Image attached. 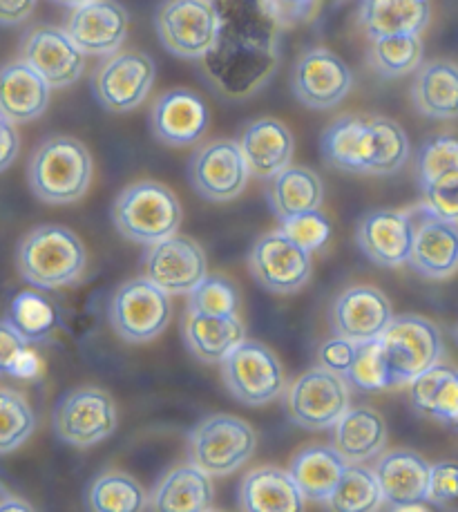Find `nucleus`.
<instances>
[{"label":"nucleus","instance_id":"31","mask_svg":"<svg viewBox=\"0 0 458 512\" xmlns=\"http://www.w3.org/2000/svg\"><path fill=\"white\" fill-rule=\"evenodd\" d=\"M266 197L280 222L291 220L295 215L316 211L322 206L324 186L322 179L304 166H286L280 173L269 177Z\"/></svg>","mask_w":458,"mask_h":512},{"label":"nucleus","instance_id":"14","mask_svg":"<svg viewBox=\"0 0 458 512\" xmlns=\"http://www.w3.org/2000/svg\"><path fill=\"white\" fill-rule=\"evenodd\" d=\"M251 273L266 291L278 296H291L307 287L313 264L311 253L295 244L282 231L266 233L255 242L251 258Z\"/></svg>","mask_w":458,"mask_h":512},{"label":"nucleus","instance_id":"25","mask_svg":"<svg viewBox=\"0 0 458 512\" xmlns=\"http://www.w3.org/2000/svg\"><path fill=\"white\" fill-rule=\"evenodd\" d=\"M52 88L25 61L0 68V115L12 123H27L43 115L50 106Z\"/></svg>","mask_w":458,"mask_h":512},{"label":"nucleus","instance_id":"41","mask_svg":"<svg viewBox=\"0 0 458 512\" xmlns=\"http://www.w3.org/2000/svg\"><path fill=\"white\" fill-rule=\"evenodd\" d=\"M349 387L358 392H383L391 387V378L385 365L383 347L380 340H362L356 343V352L349 369L342 376Z\"/></svg>","mask_w":458,"mask_h":512},{"label":"nucleus","instance_id":"52","mask_svg":"<svg viewBox=\"0 0 458 512\" xmlns=\"http://www.w3.org/2000/svg\"><path fill=\"white\" fill-rule=\"evenodd\" d=\"M0 510H32L30 504H25V501H18V497H9L3 506H0Z\"/></svg>","mask_w":458,"mask_h":512},{"label":"nucleus","instance_id":"53","mask_svg":"<svg viewBox=\"0 0 458 512\" xmlns=\"http://www.w3.org/2000/svg\"><path fill=\"white\" fill-rule=\"evenodd\" d=\"M54 3H59V5H63V7H81V5H85V3H92V0H54Z\"/></svg>","mask_w":458,"mask_h":512},{"label":"nucleus","instance_id":"26","mask_svg":"<svg viewBox=\"0 0 458 512\" xmlns=\"http://www.w3.org/2000/svg\"><path fill=\"white\" fill-rule=\"evenodd\" d=\"M322 157L331 168L369 175L371 126L369 115H345L331 123L320 139Z\"/></svg>","mask_w":458,"mask_h":512},{"label":"nucleus","instance_id":"6","mask_svg":"<svg viewBox=\"0 0 458 512\" xmlns=\"http://www.w3.org/2000/svg\"><path fill=\"white\" fill-rule=\"evenodd\" d=\"M257 434L231 414H213L190 432V461L211 477H226L253 457Z\"/></svg>","mask_w":458,"mask_h":512},{"label":"nucleus","instance_id":"49","mask_svg":"<svg viewBox=\"0 0 458 512\" xmlns=\"http://www.w3.org/2000/svg\"><path fill=\"white\" fill-rule=\"evenodd\" d=\"M353 352H356V343H353V340L342 338V336H333L329 340H324V343L320 345L318 360L322 367H327V369H331V372L345 376V372L353 360Z\"/></svg>","mask_w":458,"mask_h":512},{"label":"nucleus","instance_id":"18","mask_svg":"<svg viewBox=\"0 0 458 512\" xmlns=\"http://www.w3.org/2000/svg\"><path fill=\"white\" fill-rule=\"evenodd\" d=\"M21 61L34 68L50 88H68L81 79L85 54L74 45L65 30L41 25L25 36Z\"/></svg>","mask_w":458,"mask_h":512},{"label":"nucleus","instance_id":"44","mask_svg":"<svg viewBox=\"0 0 458 512\" xmlns=\"http://www.w3.org/2000/svg\"><path fill=\"white\" fill-rule=\"evenodd\" d=\"M280 231L286 237H291L295 244L302 246L304 251L313 253L327 244V240L331 237V222L320 208H316V211L295 215L291 220L282 222Z\"/></svg>","mask_w":458,"mask_h":512},{"label":"nucleus","instance_id":"3","mask_svg":"<svg viewBox=\"0 0 458 512\" xmlns=\"http://www.w3.org/2000/svg\"><path fill=\"white\" fill-rule=\"evenodd\" d=\"M30 186L45 204H72L88 193L92 157L74 137L45 139L30 159Z\"/></svg>","mask_w":458,"mask_h":512},{"label":"nucleus","instance_id":"38","mask_svg":"<svg viewBox=\"0 0 458 512\" xmlns=\"http://www.w3.org/2000/svg\"><path fill=\"white\" fill-rule=\"evenodd\" d=\"M146 499L139 483L121 472L101 474L90 488V508L97 512H139Z\"/></svg>","mask_w":458,"mask_h":512},{"label":"nucleus","instance_id":"33","mask_svg":"<svg viewBox=\"0 0 458 512\" xmlns=\"http://www.w3.org/2000/svg\"><path fill=\"white\" fill-rule=\"evenodd\" d=\"M186 345L204 363H222L246 340V327L237 316H204L188 311L184 322Z\"/></svg>","mask_w":458,"mask_h":512},{"label":"nucleus","instance_id":"40","mask_svg":"<svg viewBox=\"0 0 458 512\" xmlns=\"http://www.w3.org/2000/svg\"><path fill=\"white\" fill-rule=\"evenodd\" d=\"M36 428V414L27 398L0 387V454H9L21 448Z\"/></svg>","mask_w":458,"mask_h":512},{"label":"nucleus","instance_id":"16","mask_svg":"<svg viewBox=\"0 0 458 512\" xmlns=\"http://www.w3.org/2000/svg\"><path fill=\"white\" fill-rule=\"evenodd\" d=\"M291 88L295 99L311 110H329L345 101L353 88L349 65L336 52L316 47L295 63Z\"/></svg>","mask_w":458,"mask_h":512},{"label":"nucleus","instance_id":"15","mask_svg":"<svg viewBox=\"0 0 458 512\" xmlns=\"http://www.w3.org/2000/svg\"><path fill=\"white\" fill-rule=\"evenodd\" d=\"M251 177L240 144L217 139L197 150L190 159V182L208 202H231L240 197Z\"/></svg>","mask_w":458,"mask_h":512},{"label":"nucleus","instance_id":"42","mask_svg":"<svg viewBox=\"0 0 458 512\" xmlns=\"http://www.w3.org/2000/svg\"><path fill=\"white\" fill-rule=\"evenodd\" d=\"M240 293L222 276H206L188 293V311L204 316H237Z\"/></svg>","mask_w":458,"mask_h":512},{"label":"nucleus","instance_id":"7","mask_svg":"<svg viewBox=\"0 0 458 512\" xmlns=\"http://www.w3.org/2000/svg\"><path fill=\"white\" fill-rule=\"evenodd\" d=\"M173 302L166 291L148 278H135L121 284L110 302V322L128 343H148L155 340L170 325Z\"/></svg>","mask_w":458,"mask_h":512},{"label":"nucleus","instance_id":"47","mask_svg":"<svg viewBox=\"0 0 458 512\" xmlns=\"http://www.w3.org/2000/svg\"><path fill=\"white\" fill-rule=\"evenodd\" d=\"M257 3L280 30H289V27L307 23L316 14L320 0H257Z\"/></svg>","mask_w":458,"mask_h":512},{"label":"nucleus","instance_id":"8","mask_svg":"<svg viewBox=\"0 0 458 512\" xmlns=\"http://www.w3.org/2000/svg\"><path fill=\"white\" fill-rule=\"evenodd\" d=\"M222 376L228 392L248 407L275 401L286 385L278 356L255 340H242L222 360Z\"/></svg>","mask_w":458,"mask_h":512},{"label":"nucleus","instance_id":"24","mask_svg":"<svg viewBox=\"0 0 458 512\" xmlns=\"http://www.w3.org/2000/svg\"><path fill=\"white\" fill-rule=\"evenodd\" d=\"M237 144L251 175L269 179L282 168L291 166L295 141L291 130L278 119L264 117L248 123Z\"/></svg>","mask_w":458,"mask_h":512},{"label":"nucleus","instance_id":"2","mask_svg":"<svg viewBox=\"0 0 458 512\" xmlns=\"http://www.w3.org/2000/svg\"><path fill=\"white\" fill-rule=\"evenodd\" d=\"M88 267L81 237L65 226H36L18 246V271L36 289H61L79 280Z\"/></svg>","mask_w":458,"mask_h":512},{"label":"nucleus","instance_id":"20","mask_svg":"<svg viewBox=\"0 0 458 512\" xmlns=\"http://www.w3.org/2000/svg\"><path fill=\"white\" fill-rule=\"evenodd\" d=\"M128 12L117 0H92L74 7L65 32L85 56L119 52L128 34Z\"/></svg>","mask_w":458,"mask_h":512},{"label":"nucleus","instance_id":"55","mask_svg":"<svg viewBox=\"0 0 458 512\" xmlns=\"http://www.w3.org/2000/svg\"><path fill=\"white\" fill-rule=\"evenodd\" d=\"M456 343H458V327H456Z\"/></svg>","mask_w":458,"mask_h":512},{"label":"nucleus","instance_id":"9","mask_svg":"<svg viewBox=\"0 0 458 512\" xmlns=\"http://www.w3.org/2000/svg\"><path fill=\"white\" fill-rule=\"evenodd\" d=\"M157 34L179 59H204L217 39V9L213 0H166L157 14Z\"/></svg>","mask_w":458,"mask_h":512},{"label":"nucleus","instance_id":"12","mask_svg":"<svg viewBox=\"0 0 458 512\" xmlns=\"http://www.w3.org/2000/svg\"><path fill=\"white\" fill-rule=\"evenodd\" d=\"M157 68L143 52H114L99 65L92 79V92L110 112L139 108L152 90Z\"/></svg>","mask_w":458,"mask_h":512},{"label":"nucleus","instance_id":"23","mask_svg":"<svg viewBox=\"0 0 458 512\" xmlns=\"http://www.w3.org/2000/svg\"><path fill=\"white\" fill-rule=\"evenodd\" d=\"M150 123L161 144L190 146L206 132V103L190 90H170L157 99Z\"/></svg>","mask_w":458,"mask_h":512},{"label":"nucleus","instance_id":"22","mask_svg":"<svg viewBox=\"0 0 458 512\" xmlns=\"http://www.w3.org/2000/svg\"><path fill=\"white\" fill-rule=\"evenodd\" d=\"M394 318L387 296L376 287H351L340 293L331 307V327L336 336L349 338L353 343L374 340Z\"/></svg>","mask_w":458,"mask_h":512},{"label":"nucleus","instance_id":"13","mask_svg":"<svg viewBox=\"0 0 458 512\" xmlns=\"http://www.w3.org/2000/svg\"><path fill=\"white\" fill-rule=\"evenodd\" d=\"M143 273L168 296H188L208 276V260L195 240L175 233L150 244L143 255Z\"/></svg>","mask_w":458,"mask_h":512},{"label":"nucleus","instance_id":"19","mask_svg":"<svg viewBox=\"0 0 458 512\" xmlns=\"http://www.w3.org/2000/svg\"><path fill=\"white\" fill-rule=\"evenodd\" d=\"M429 463L418 452L394 450L376 461L374 474L378 479L383 501L389 510H432L427 499Z\"/></svg>","mask_w":458,"mask_h":512},{"label":"nucleus","instance_id":"27","mask_svg":"<svg viewBox=\"0 0 458 512\" xmlns=\"http://www.w3.org/2000/svg\"><path fill=\"white\" fill-rule=\"evenodd\" d=\"M387 445V423L367 405L347 407L333 425V448L349 463H362L378 457Z\"/></svg>","mask_w":458,"mask_h":512},{"label":"nucleus","instance_id":"34","mask_svg":"<svg viewBox=\"0 0 458 512\" xmlns=\"http://www.w3.org/2000/svg\"><path fill=\"white\" fill-rule=\"evenodd\" d=\"M240 506L248 512H298L304 508V497L289 472L257 468L242 481Z\"/></svg>","mask_w":458,"mask_h":512},{"label":"nucleus","instance_id":"54","mask_svg":"<svg viewBox=\"0 0 458 512\" xmlns=\"http://www.w3.org/2000/svg\"><path fill=\"white\" fill-rule=\"evenodd\" d=\"M9 497H12V492H7V488L0 483V506H3Z\"/></svg>","mask_w":458,"mask_h":512},{"label":"nucleus","instance_id":"10","mask_svg":"<svg viewBox=\"0 0 458 512\" xmlns=\"http://www.w3.org/2000/svg\"><path fill=\"white\" fill-rule=\"evenodd\" d=\"M347 407V381L322 365L304 372L286 392V410L291 421L304 430L333 428Z\"/></svg>","mask_w":458,"mask_h":512},{"label":"nucleus","instance_id":"37","mask_svg":"<svg viewBox=\"0 0 458 512\" xmlns=\"http://www.w3.org/2000/svg\"><path fill=\"white\" fill-rule=\"evenodd\" d=\"M327 504L340 512L378 510L383 506V492H380L374 470L360 466V463H349Z\"/></svg>","mask_w":458,"mask_h":512},{"label":"nucleus","instance_id":"32","mask_svg":"<svg viewBox=\"0 0 458 512\" xmlns=\"http://www.w3.org/2000/svg\"><path fill=\"white\" fill-rule=\"evenodd\" d=\"M347 466L349 461L333 445H311L295 454L289 474L302 497L329 501Z\"/></svg>","mask_w":458,"mask_h":512},{"label":"nucleus","instance_id":"35","mask_svg":"<svg viewBox=\"0 0 458 512\" xmlns=\"http://www.w3.org/2000/svg\"><path fill=\"white\" fill-rule=\"evenodd\" d=\"M416 110L429 119L450 121L458 117V65L432 61L421 65L412 85Z\"/></svg>","mask_w":458,"mask_h":512},{"label":"nucleus","instance_id":"39","mask_svg":"<svg viewBox=\"0 0 458 512\" xmlns=\"http://www.w3.org/2000/svg\"><path fill=\"white\" fill-rule=\"evenodd\" d=\"M7 320L30 345L43 343L54 331L56 311L43 296L34 291H23L9 307Z\"/></svg>","mask_w":458,"mask_h":512},{"label":"nucleus","instance_id":"45","mask_svg":"<svg viewBox=\"0 0 458 512\" xmlns=\"http://www.w3.org/2000/svg\"><path fill=\"white\" fill-rule=\"evenodd\" d=\"M27 345L30 343L9 325V320H0V376L32 374L34 360Z\"/></svg>","mask_w":458,"mask_h":512},{"label":"nucleus","instance_id":"5","mask_svg":"<svg viewBox=\"0 0 458 512\" xmlns=\"http://www.w3.org/2000/svg\"><path fill=\"white\" fill-rule=\"evenodd\" d=\"M378 340L383 347L391 387L409 385L443 356L441 331L423 316L407 314L391 318Z\"/></svg>","mask_w":458,"mask_h":512},{"label":"nucleus","instance_id":"1","mask_svg":"<svg viewBox=\"0 0 458 512\" xmlns=\"http://www.w3.org/2000/svg\"><path fill=\"white\" fill-rule=\"evenodd\" d=\"M219 27L204 68L231 99L248 97L271 79L280 61V27L257 0H215Z\"/></svg>","mask_w":458,"mask_h":512},{"label":"nucleus","instance_id":"28","mask_svg":"<svg viewBox=\"0 0 458 512\" xmlns=\"http://www.w3.org/2000/svg\"><path fill=\"white\" fill-rule=\"evenodd\" d=\"M409 398L421 416L458 428V367L438 360L409 383Z\"/></svg>","mask_w":458,"mask_h":512},{"label":"nucleus","instance_id":"17","mask_svg":"<svg viewBox=\"0 0 458 512\" xmlns=\"http://www.w3.org/2000/svg\"><path fill=\"white\" fill-rule=\"evenodd\" d=\"M414 224L407 264L429 280H447L458 271V222L443 220L423 204L407 211Z\"/></svg>","mask_w":458,"mask_h":512},{"label":"nucleus","instance_id":"48","mask_svg":"<svg viewBox=\"0 0 458 512\" xmlns=\"http://www.w3.org/2000/svg\"><path fill=\"white\" fill-rule=\"evenodd\" d=\"M427 499L436 508L450 506L458 501V463L441 461L429 468V483H427Z\"/></svg>","mask_w":458,"mask_h":512},{"label":"nucleus","instance_id":"29","mask_svg":"<svg viewBox=\"0 0 458 512\" xmlns=\"http://www.w3.org/2000/svg\"><path fill=\"white\" fill-rule=\"evenodd\" d=\"M213 495L211 474L195 463H186L161 479L146 508L159 512H204L211 510Z\"/></svg>","mask_w":458,"mask_h":512},{"label":"nucleus","instance_id":"30","mask_svg":"<svg viewBox=\"0 0 458 512\" xmlns=\"http://www.w3.org/2000/svg\"><path fill=\"white\" fill-rule=\"evenodd\" d=\"M429 0H360L358 18L371 41L396 34H421L429 25Z\"/></svg>","mask_w":458,"mask_h":512},{"label":"nucleus","instance_id":"36","mask_svg":"<svg viewBox=\"0 0 458 512\" xmlns=\"http://www.w3.org/2000/svg\"><path fill=\"white\" fill-rule=\"evenodd\" d=\"M369 61L380 77L398 79L421 68L423 41L421 34H396L371 41Z\"/></svg>","mask_w":458,"mask_h":512},{"label":"nucleus","instance_id":"43","mask_svg":"<svg viewBox=\"0 0 458 512\" xmlns=\"http://www.w3.org/2000/svg\"><path fill=\"white\" fill-rule=\"evenodd\" d=\"M454 168H458V139L450 135H438L427 139L421 150H418L416 175L421 186Z\"/></svg>","mask_w":458,"mask_h":512},{"label":"nucleus","instance_id":"50","mask_svg":"<svg viewBox=\"0 0 458 512\" xmlns=\"http://www.w3.org/2000/svg\"><path fill=\"white\" fill-rule=\"evenodd\" d=\"M18 150H21V139H18L14 123L0 115V173L14 164Z\"/></svg>","mask_w":458,"mask_h":512},{"label":"nucleus","instance_id":"51","mask_svg":"<svg viewBox=\"0 0 458 512\" xmlns=\"http://www.w3.org/2000/svg\"><path fill=\"white\" fill-rule=\"evenodd\" d=\"M38 0H0V25H21L32 16Z\"/></svg>","mask_w":458,"mask_h":512},{"label":"nucleus","instance_id":"21","mask_svg":"<svg viewBox=\"0 0 458 512\" xmlns=\"http://www.w3.org/2000/svg\"><path fill=\"white\" fill-rule=\"evenodd\" d=\"M356 237L362 253L378 267H403L412 253V217L405 211H394V208H376L362 217Z\"/></svg>","mask_w":458,"mask_h":512},{"label":"nucleus","instance_id":"46","mask_svg":"<svg viewBox=\"0 0 458 512\" xmlns=\"http://www.w3.org/2000/svg\"><path fill=\"white\" fill-rule=\"evenodd\" d=\"M421 188L429 211L443 220L458 222V168L447 170Z\"/></svg>","mask_w":458,"mask_h":512},{"label":"nucleus","instance_id":"11","mask_svg":"<svg viewBox=\"0 0 458 512\" xmlns=\"http://www.w3.org/2000/svg\"><path fill=\"white\" fill-rule=\"evenodd\" d=\"M117 405L99 387H79L54 407V430L74 448H92L117 428Z\"/></svg>","mask_w":458,"mask_h":512},{"label":"nucleus","instance_id":"4","mask_svg":"<svg viewBox=\"0 0 458 512\" xmlns=\"http://www.w3.org/2000/svg\"><path fill=\"white\" fill-rule=\"evenodd\" d=\"M112 222L126 240L150 246L177 233L181 224L179 199L164 184H132L114 202Z\"/></svg>","mask_w":458,"mask_h":512}]
</instances>
